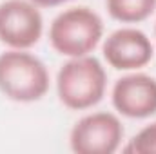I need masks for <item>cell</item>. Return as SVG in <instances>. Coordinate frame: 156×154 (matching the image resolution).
<instances>
[{
    "label": "cell",
    "instance_id": "2",
    "mask_svg": "<svg viewBox=\"0 0 156 154\" xmlns=\"http://www.w3.org/2000/svg\"><path fill=\"white\" fill-rule=\"evenodd\" d=\"M49 71L27 49H9L0 54V91L20 103L38 102L49 91Z\"/></svg>",
    "mask_w": 156,
    "mask_h": 154
},
{
    "label": "cell",
    "instance_id": "1",
    "mask_svg": "<svg viewBox=\"0 0 156 154\" xmlns=\"http://www.w3.org/2000/svg\"><path fill=\"white\" fill-rule=\"evenodd\" d=\"M107 87V73L102 62L91 54L69 58L56 75L60 102L71 111H85L102 102Z\"/></svg>",
    "mask_w": 156,
    "mask_h": 154
},
{
    "label": "cell",
    "instance_id": "3",
    "mask_svg": "<svg viewBox=\"0 0 156 154\" xmlns=\"http://www.w3.org/2000/svg\"><path fill=\"white\" fill-rule=\"evenodd\" d=\"M104 37V22L98 13L76 5L55 16L49 27V42L56 53L67 58L85 56L94 51Z\"/></svg>",
    "mask_w": 156,
    "mask_h": 154
},
{
    "label": "cell",
    "instance_id": "7",
    "mask_svg": "<svg viewBox=\"0 0 156 154\" xmlns=\"http://www.w3.org/2000/svg\"><path fill=\"white\" fill-rule=\"evenodd\" d=\"M113 107L127 118L156 114V78L145 73H129L118 78L111 91Z\"/></svg>",
    "mask_w": 156,
    "mask_h": 154
},
{
    "label": "cell",
    "instance_id": "5",
    "mask_svg": "<svg viewBox=\"0 0 156 154\" xmlns=\"http://www.w3.org/2000/svg\"><path fill=\"white\" fill-rule=\"evenodd\" d=\"M44 33V18L31 0H5L0 4V40L11 49H29Z\"/></svg>",
    "mask_w": 156,
    "mask_h": 154
},
{
    "label": "cell",
    "instance_id": "8",
    "mask_svg": "<svg viewBox=\"0 0 156 154\" xmlns=\"http://www.w3.org/2000/svg\"><path fill=\"white\" fill-rule=\"evenodd\" d=\"M109 15L122 24H138L156 9V0H105Z\"/></svg>",
    "mask_w": 156,
    "mask_h": 154
},
{
    "label": "cell",
    "instance_id": "6",
    "mask_svg": "<svg viewBox=\"0 0 156 154\" xmlns=\"http://www.w3.org/2000/svg\"><path fill=\"white\" fill-rule=\"evenodd\" d=\"M104 58L118 71H138L145 67L154 54L151 38L136 27H120L104 42Z\"/></svg>",
    "mask_w": 156,
    "mask_h": 154
},
{
    "label": "cell",
    "instance_id": "11",
    "mask_svg": "<svg viewBox=\"0 0 156 154\" xmlns=\"http://www.w3.org/2000/svg\"><path fill=\"white\" fill-rule=\"evenodd\" d=\"M154 33H156V26H154Z\"/></svg>",
    "mask_w": 156,
    "mask_h": 154
},
{
    "label": "cell",
    "instance_id": "9",
    "mask_svg": "<svg viewBox=\"0 0 156 154\" xmlns=\"http://www.w3.org/2000/svg\"><path fill=\"white\" fill-rule=\"evenodd\" d=\"M127 154H156V121L138 131L123 147Z\"/></svg>",
    "mask_w": 156,
    "mask_h": 154
},
{
    "label": "cell",
    "instance_id": "4",
    "mask_svg": "<svg viewBox=\"0 0 156 154\" xmlns=\"http://www.w3.org/2000/svg\"><path fill=\"white\" fill-rule=\"evenodd\" d=\"M123 140L120 118L107 111L91 113L80 118L69 134L71 151L76 154H113Z\"/></svg>",
    "mask_w": 156,
    "mask_h": 154
},
{
    "label": "cell",
    "instance_id": "10",
    "mask_svg": "<svg viewBox=\"0 0 156 154\" xmlns=\"http://www.w3.org/2000/svg\"><path fill=\"white\" fill-rule=\"evenodd\" d=\"M33 4H37L38 7H53V5H60L64 2H69V0H31Z\"/></svg>",
    "mask_w": 156,
    "mask_h": 154
}]
</instances>
